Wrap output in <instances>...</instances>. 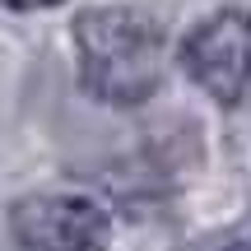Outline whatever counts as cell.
Wrapping results in <instances>:
<instances>
[{"mask_svg":"<svg viewBox=\"0 0 251 251\" xmlns=\"http://www.w3.org/2000/svg\"><path fill=\"white\" fill-rule=\"evenodd\" d=\"M79 84L102 107H144L168 79V33L135 5H89L75 14Z\"/></svg>","mask_w":251,"mask_h":251,"instance_id":"obj_1","label":"cell"},{"mask_svg":"<svg viewBox=\"0 0 251 251\" xmlns=\"http://www.w3.org/2000/svg\"><path fill=\"white\" fill-rule=\"evenodd\" d=\"M177 65L205 98L219 107H237L251 89V14L219 9L200 19L177 47Z\"/></svg>","mask_w":251,"mask_h":251,"instance_id":"obj_2","label":"cell"},{"mask_svg":"<svg viewBox=\"0 0 251 251\" xmlns=\"http://www.w3.org/2000/svg\"><path fill=\"white\" fill-rule=\"evenodd\" d=\"M9 237L24 251H107L112 214L84 191H33L9 205Z\"/></svg>","mask_w":251,"mask_h":251,"instance_id":"obj_3","label":"cell"},{"mask_svg":"<svg viewBox=\"0 0 251 251\" xmlns=\"http://www.w3.org/2000/svg\"><path fill=\"white\" fill-rule=\"evenodd\" d=\"M5 9H19V14H33V9H56L61 0H0Z\"/></svg>","mask_w":251,"mask_h":251,"instance_id":"obj_4","label":"cell"},{"mask_svg":"<svg viewBox=\"0 0 251 251\" xmlns=\"http://www.w3.org/2000/svg\"><path fill=\"white\" fill-rule=\"evenodd\" d=\"M205 251H251V237H219V242H209Z\"/></svg>","mask_w":251,"mask_h":251,"instance_id":"obj_5","label":"cell"},{"mask_svg":"<svg viewBox=\"0 0 251 251\" xmlns=\"http://www.w3.org/2000/svg\"><path fill=\"white\" fill-rule=\"evenodd\" d=\"M247 237H251V233H247Z\"/></svg>","mask_w":251,"mask_h":251,"instance_id":"obj_6","label":"cell"}]
</instances>
